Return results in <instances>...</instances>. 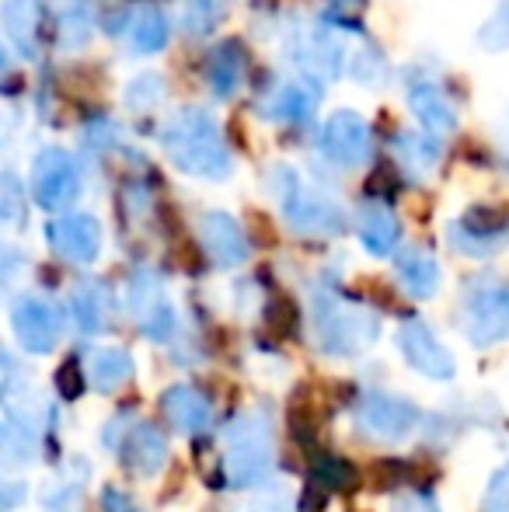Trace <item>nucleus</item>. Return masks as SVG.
I'll return each mask as SVG.
<instances>
[{
    "instance_id": "4468645a",
    "label": "nucleus",
    "mask_w": 509,
    "mask_h": 512,
    "mask_svg": "<svg viewBox=\"0 0 509 512\" xmlns=\"http://www.w3.org/2000/svg\"><path fill=\"white\" fill-rule=\"evenodd\" d=\"M199 244L206 258L220 269H234L248 258V237L238 227V220L227 213H206L199 220Z\"/></svg>"
},
{
    "instance_id": "2f4dec72",
    "label": "nucleus",
    "mask_w": 509,
    "mask_h": 512,
    "mask_svg": "<svg viewBox=\"0 0 509 512\" xmlns=\"http://www.w3.org/2000/svg\"><path fill=\"white\" fill-rule=\"evenodd\" d=\"M25 499H28V481L14 471L11 460L0 457V512L18 509Z\"/></svg>"
},
{
    "instance_id": "7c9ffc66",
    "label": "nucleus",
    "mask_w": 509,
    "mask_h": 512,
    "mask_svg": "<svg viewBox=\"0 0 509 512\" xmlns=\"http://www.w3.org/2000/svg\"><path fill=\"white\" fill-rule=\"evenodd\" d=\"M161 98H164V84L157 74L136 77V81L126 88V105L133 108V112H150L154 105H161Z\"/></svg>"
},
{
    "instance_id": "20e7f679",
    "label": "nucleus",
    "mask_w": 509,
    "mask_h": 512,
    "mask_svg": "<svg viewBox=\"0 0 509 512\" xmlns=\"http://www.w3.org/2000/svg\"><path fill=\"white\" fill-rule=\"evenodd\" d=\"M272 467V425L265 411H241L224 429V474L234 488L265 481Z\"/></svg>"
},
{
    "instance_id": "f704fd0d",
    "label": "nucleus",
    "mask_w": 509,
    "mask_h": 512,
    "mask_svg": "<svg viewBox=\"0 0 509 512\" xmlns=\"http://www.w3.org/2000/svg\"><path fill=\"white\" fill-rule=\"evenodd\" d=\"M482 46H489V49L509 46V0L499 4V11L492 14V21L482 28Z\"/></svg>"
},
{
    "instance_id": "bb28decb",
    "label": "nucleus",
    "mask_w": 509,
    "mask_h": 512,
    "mask_svg": "<svg viewBox=\"0 0 509 512\" xmlns=\"http://www.w3.org/2000/svg\"><path fill=\"white\" fill-rule=\"evenodd\" d=\"M391 150L408 175H429L436 168V157H440V150H436V143L429 136H412V133L394 136Z\"/></svg>"
},
{
    "instance_id": "6e6552de",
    "label": "nucleus",
    "mask_w": 509,
    "mask_h": 512,
    "mask_svg": "<svg viewBox=\"0 0 509 512\" xmlns=\"http://www.w3.org/2000/svg\"><path fill=\"white\" fill-rule=\"evenodd\" d=\"M398 352L419 377L447 384L457 377V359L422 317H405L398 328Z\"/></svg>"
},
{
    "instance_id": "473e14b6",
    "label": "nucleus",
    "mask_w": 509,
    "mask_h": 512,
    "mask_svg": "<svg viewBox=\"0 0 509 512\" xmlns=\"http://www.w3.org/2000/svg\"><path fill=\"white\" fill-rule=\"evenodd\" d=\"M25 213V189L14 175H0V227H11Z\"/></svg>"
},
{
    "instance_id": "6ab92c4d",
    "label": "nucleus",
    "mask_w": 509,
    "mask_h": 512,
    "mask_svg": "<svg viewBox=\"0 0 509 512\" xmlns=\"http://www.w3.org/2000/svg\"><path fill=\"white\" fill-rule=\"evenodd\" d=\"M408 105H412L415 119L433 136H450L457 129V108L443 95L440 84H433V81L412 84V88H408Z\"/></svg>"
},
{
    "instance_id": "f03ea898",
    "label": "nucleus",
    "mask_w": 509,
    "mask_h": 512,
    "mask_svg": "<svg viewBox=\"0 0 509 512\" xmlns=\"http://www.w3.org/2000/svg\"><path fill=\"white\" fill-rule=\"evenodd\" d=\"M311 324L318 349L332 359H353L381 338V317L335 290H314Z\"/></svg>"
},
{
    "instance_id": "c756f323",
    "label": "nucleus",
    "mask_w": 509,
    "mask_h": 512,
    "mask_svg": "<svg viewBox=\"0 0 509 512\" xmlns=\"http://www.w3.org/2000/svg\"><path fill=\"white\" fill-rule=\"evenodd\" d=\"M35 450L39 446H35L32 429H25L18 422H0V457L25 464V460H35Z\"/></svg>"
},
{
    "instance_id": "b1692460",
    "label": "nucleus",
    "mask_w": 509,
    "mask_h": 512,
    "mask_svg": "<svg viewBox=\"0 0 509 512\" xmlns=\"http://www.w3.org/2000/svg\"><path fill=\"white\" fill-rule=\"evenodd\" d=\"M245 70L248 60L241 53V46L238 42H224L206 60V84H210V91L217 98H231L241 88V81H245Z\"/></svg>"
},
{
    "instance_id": "2eb2a0df",
    "label": "nucleus",
    "mask_w": 509,
    "mask_h": 512,
    "mask_svg": "<svg viewBox=\"0 0 509 512\" xmlns=\"http://www.w3.org/2000/svg\"><path fill=\"white\" fill-rule=\"evenodd\" d=\"M356 234H360V244L370 251V255L384 258L398 248L401 223H398V216H394L391 206L370 199V203H363L360 213H356Z\"/></svg>"
},
{
    "instance_id": "aec40b11",
    "label": "nucleus",
    "mask_w": 509,
    "mask_h": 512,
    "mask_svg": "<svg viewBox=\"0 0 509 512\" xmlns=\"http://www.w3.org/2000/svg\"><path fill=\"white\" fill-rule=\"evenodd\" d=\"M84 373H88L91 387L102 394H112L133 377V356L119 345H98V349H88L84 356Z\"/></svg>"
},
{
    "instance_id": "f257e3e1",
    "label": "nucleus",
    "mask_w": 509,
    "mask_h": 512,
    "mask_svg": "<svg viewBox=\"0 0 509 512\" xmlns=\"http://www.w3.org/2000/svg\"><path fill=\"white\" fill-rule=\"evenodd\" d=\"M161 147L168 154V161L192 178L220 182L234 168L231 147H227L224 133H220V122L206 108H182V112L171 115L168 126L161 129Z\"/></svg>"
},
{
    "instance_id": "a19ab883",
    "label": "nucleus",
    "mask_w": 509,
    "mask_h": 512,
    "mask_svg": "<svg viewBox=\"0 0 509 512\" xmlns=\"http://www.w3.org/2000/svg\"><path fill=\"white\" fill-rule=\"evenodd\" d=\"M7 74H11V53H7V46L0 42V84H4Z\"/></svg>"
},
{
    "instance_id": "39448f33",
    "label": "nucleus",
    "mask_w": 509,
    "mask_h": 512,
    "mask_svg": "<svg viewBox=\"0 0 509 512\" xmlns=\"http://www.w3.org/2000/svg\"><path fill=\"white\" fill-rule=\"evenodd\" d=\"M461 331L475 349L509 342V279L478 276L464 286Z\"/></svg>"
},
{
    "instance_id": "5701e85b",
    "label": "nucleus",
    "mask_w": 509,
    "mask_h": 512,
    "mask_svg": "<svg viewBox=\"0 0 509 512\" xmlns=\"http://www.w3.org/2000/svg\"><path fill=\"white\" fill-rule=\"evenodd\" d=\"M70 314H74L77 328L84 335H98V331H105V324L112 317V293L102 283H95V279L77 283L74 293H70Z\"/></svg>"
},
{
    "instance_id": "dca6fc26",
    "label": "nucleus",
    "mask_w": 509,
    "mask_h": 512,
    "mask_svg": "<svg viewBox=\"0 0 509 512\" xmlns=\"http://www.w3.org/2000/svg\"><path fill=\"white\" fill-rule=\"evenodd\" d=\"M161 411L182 436H199V432H206V425H210V418H213L210 401L189 384L168 387V391L161 394Z\"/></svg>"
},
{
    "instance_id": "a211bd4d",
    "label": "nucleus",
    "mask_w": 509,
    "mask_h": 512,
    "mask_svg": "<svg viewBox=\"0 0 509 512\" xmlns=\"http://www.w3.org/2000/svg\"><path fill=\"white\" fill-rule=\"evenodd\" d=\"M290 53L300 67L307 70V77L314 74H339L342 60H346V49H342L339 39H332L321 28H311V32H300L297 39L290 42Z\"/></svg>"
},
{
    "instance_id": "412c9836",
    "label": "nucleus",
    "mask_w": 509,
    "mask_h": 512,
    "mask_svg": "<svg viewBox=\"0 0 509 512\" xmlns=\"http://www.w3.org/2000/svg\"><path fill=\"white\" fill-rule=\"evenodd\" d=\"M398 283L412 300H429L440 290V262L426 248H405L398 255Z\"/></svg>"
},
{
    "instance_id": "9b49d317",
    "label": "nucleus",
    "mask_w": 509,
    "mask_h": 512,
    "mask_svg": "<svg viewBox=\"0 0 509 512\" xmlns=\"http://www.w3.org/2000/svg\"><path fill=\"white\" fill-rule=\"evenodd\" d=\"M81 192L77 161L60 147H46L32 164V196L42 209L70 206Z\"/></svg>"
},
{
    "instance_id": "4c0bfd02",
    "label": "nucleus",
    "mask_w": 509,
    "mask_h": 512,
    "mask_svg": "<svg viewBox=\"0 0 509 512\" xmlns=\"http://www.w3.org/2000/svg\"><path fill=\"white\" fill-rule=\"evenodd\" d=\"M56 387H60L63 398H77L81 394V370L74 363H67L60 370V377H56Z\"/></svg>"
},
{
    "instance_id": "c85d7f7f",
    "label": "nucleus",
    "mask_w": 509,
    "mask_h": 512,
    "mask_svg": "<svg viewBox=\"0 0 509 512\" xmlns=\"http://www.w3.org/2000/svg\"><path fill=\"white\" fill-rule=\"evenodd\" d=\"M224 18V0H182V28L189 35H206Z\"/></svg>"
},
{
    "instance_id": "f8f14e48",
    "label": "nucleus",
    "mask_w": 509,
    "mask_h": 512,
    "mask_svg": "<svg viewBox=\"0 0 509 512\" xmlns=\"http://www.w3.org/2000/svg\"><path fill=\"white\" fill-rule=\"evenodd\" d=\"M318 150L325 161L339 164V168H360V164H367L370 150H374L367 119L356 112H335L332 119L321 126Z\"/></svg>"
},
{
    "instance_id": "423d86ee",
    "label": "nucleus",
    "mask_w": 509,
    "mask_h": 512,
    "mask_svg": "<svg viewBox=\"0 0 509 512\" xmlns=\"http://www.w3.org/2000/svg\"><path fill=\"white\" fill-rule=\"evenodd\" d=\"M102 443L109 450H119L126 467L140 478H154L168 464V439L157 425L150 422H129V415H119L102 432Z\"/></svg>"
},
{
    "instance_id": "1a4fd4ad",
    "label": "nucleus",
    "mask_w": 509,
    "mask_h": 512,
    "mask_svg": "<svg viewBox=\"0 0 509 512\" xmlns=\"http://www.w3.org/2000/svg\"><path fill=\"white\" fill-rule=\"evenodd\" d=\"M126 307L133 324L154 342H164V338L175 331V307L168 300V290H164L161 276L150 269L133 272L126 290Z\"/></svg>"
},
{
    "instance_id": "7ed1b4c3",
    "label": "nucleus",
    "mask_w": 509,
    "mask_h": 512,
    "mask_svg": "<svg viewBox=\"0 0 509 512\" xmlns=\"http://www.w3.org/2000/svg\"><path fill=\"white\" fill-rule=\"evenodd\" d=\"M269 192L272 199L283 209L286 223H290L293 234L304 237H335L346 227V213L339 203H332L321 192L307 189L290 168H276L269 171Z\"/></svg>"
},
{
    "instance_id": "393cba45",
    "label": "nucleus",
    "mask_w": 509,
    "mask_h": 512,
    "mask_svg": "<svg viewBox=\"0 0 509 512\" xmlns=\"http://www.w3.org/2000/svg\"><path fill=\"white\" fill-rule=\"evenodd\" d=\"M447 237H450V248L461 251V255L485 258V255H492V251H499V244H503V227H499V223L475 220V216H464V220L450 223Z\"/></svg>"
},
{
    "instance_id": "0eeeda50",
    "label": "nucleus",
    "mask_w": 509,
    "mask_h": 512,
    "mask_svg": "<svg viewBox=\"0 0 509 512\" xmlns=\"http://www.w3.org/2000/svg\"><path fill=\"white\" fill-rule=\"evenodd\" d=\"M353 415L363 436L377 439V443H405L422 422V411L415 408L412 401L398 398V394H384V391L360 394Z\"/></svg>"
},
{
    "instance_id": "c9c22d12",
    "label": "nucleus",
    "mask_w": 509,
    "mask_h": 512,
    "mask_svg": "<svg viewBox=\"0 0 509 512\" xmlns=\"http://www.w3.org/2000/svg\"><path fill=\"white\" fill-rule=\"evenodd\" d=\"M391 512H443V509L429 492H415V488H408V492H398L391 499Z\"/></svg>"
},
{
    "instance_id": "72a5a7b5",
    "label": "nucleus",
    "mask_w": 509,
    "mask_h": 512,
    "mask_svg": "<svg viewBox=\"0 0 509 512\" xmlns=\"http://www.w3.org/2000/svg\"><path fill=\"white\" fill-rule=\"evenodd\" d=\"M482 512H509V460L489 474V485L482 492Z\"/></svg>"
},
{
    "instance_id": "e433bc0d",
    "label": "nucleus",
    "mask_w": 509,
    "mask_h": 512,
    "mask_svg": "<svg viewBox=\"0 0 509 512\" xmlns=\"http://www.w3.org/2000/svg\"><path fill=\"white\" fill-rule=\"evenodd\" d=\"M21 265H25V258H21L18 248H11V244H0V293L7 290V286L18 279Z\"/></svg>"
},
{
    "instance_id": "a878e982",
    "label": "nucleus",
    "mask_w": 509,
    "mask_h": 512,
    "mask_svg": "<svg viewBox=\"0 0 509 512\" xmlns=\"http://www.w3.org/2000/svg\"><path fill=\"white\" fill-rule=\"evenodd\" d=\"M129 42H133V53H157L168 42V18H164L161 7H136L133 18H129Z\"/></svg>"
},
{
    "instance_id": "58836bf2",
    "label": "nucleus",
    "mask_w": 509,
    "mask_h": 512,
    "mask_svg": "<svg viewBox=\"0 0 509 512\" xmlns=\"http://www.w3.org/2000/svg\"><path fill=\"white\" fill-rule=\"evenodd\" d=\"M102 506H105V512H136L133 509V502L126 499L119 488H105L102 492Z\"/></svg>"
},
{
    "instance_id": "ea45409f",
    "label": "nucleus",
    "mask_w": 509,
    "mask_h": 512,
    "mask_svg": "<svg viewBox=\"0 0 509 512\" xmlns=\"http://www.w3.org/2000/svg\"><path fill=\"white\" fill-rule=\"evenodd\" d=\"M252 512H290V499H286V492H279V499H258Z\"/></svg>"
},
{
    "instance_id": "9d476101",
    "label": "nucleus",
    "mask_w": 509,
    "mask_h": 512,
    "mask_svg": "<svg viewBox=\"0 0 509 512\" xmlns=\"http://www.w3.org/2000/svg\"><path fill=\"white\" fill-rule=\"evenodd\" d=\"M11 328L21 349L32 352V356H46L63 338V314L53 300L25 293L11 307Z\"/></svg>"
},
{
    "instance_id": "4be33fe9",
    "label": "nucleus",
    "mask_w": 509,
    "mask_h": 512,
    "mask_svg": "<svg viewBox=\"0 0 509 512\" xmlns=\"http://www.w3.org/2000/svg\"><path fill=\"white\" fill-rule=\"evenodd\" d=\"M0 18L11 35V42L18 46L21 56H39L42 46V11L35 0H7L0 7Z\"/></svg>"
},
{
    "instance_id": "f3484780",
    "label": "nucleus",
    "mask_w": 509,
    "mask_h": 512,
    "mask_svg": "<svg viewBox=\"0 0 509 512\" xmlns=\"http://www.w3.org/2000/svg\"><path fill=\"white\" fill-rule=\"evenodd\" d=\"M321 102V91L311 77H297V81H286L265 98V115L276 122H307L314 115V108Z\"/></svg>"
},
{
    "instance_id": "ddd939ff",
    "label": "nucleus",
    "mask_w": 509,
    "mask_h": 512,
    "mask_svg": "<svg viewBox=\"0 0 509 512\" xmlns=\"http://www.w3.org/2000/svg\"><path fill=\"white\" fill-rule=\"evenodd\" d=\"M46 241L53 248V255H60L63 262L91 265L102 255V223L91 213L56 216L46 227Z\"/></svg>"
},
{
    "instance_id": "cd10ccee",
    "label": "nucleus",
    "mask_w": 509,
    "mask_h": 512,
    "mask_svg": "<svg viewBox=\"0 0 509 512\" xmlns=\"http://www.w3.org/2000/svg\"><path fill=\"white\" fill-rule=\"evenodd\" d=\"M91 32V14L81 0H67L60 14H56V39H60L63 49H77L88 42Z\"/></svg>"
}]
</instances>
